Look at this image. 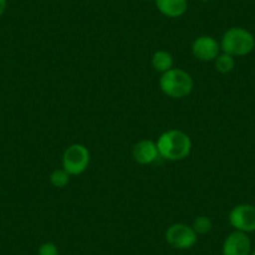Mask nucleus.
Instances as JSON below:
<instances>
[{
    "mask_svg": "<svg viewBox=\"0 0 255 255\" xmlns=\"http://www.w3.org/2000/svg\"><path fill=\"white\" fill-rule=\"evenodd\" d=\"M6 5H8V1H6V0H0V16L5 13Z\"/></svg>",
    "mask_w": 255,
    "mask_h": 255,
    "instance_id": "nucleus-16",
    "label": "nucleus"
},
{
    "mask_svg": "<svg viewBox=\"0 0 255 255\" xmlns=\"http://www.w3.org/2000/svg\"><path fill=\"white\" fill-rule=\"evenodd\" d=\"M254 46L255 39L253 34L240 26L228 29L220 41V49L223 53H227L232 56L248 55L252 53Z\"/></svg>",
    "mask_w": 255,
    "mask_h": 255,
    "instance_id": "nucleus-3",
    "label": "nucleus"
},
{
    "mask_svg": "<svg viewBox=\"0 0 255 255\" xmlns=\"http://www.w3.org/2000/svg\"><path fill=\"white\" fill-rule=\"evenodd\" d=\"M151 65H153L154 70L160 74H164L165 72L170 70L174 65L173 56L170 53L165 50H158L153 54L151 58Z\"/></svg>",
    "mask_w": 255,
    "mask_h": 255,
    "instance_id": "nucleus-11",
    "label": "nucleus"
},
{
    "mask_svg": "<svg viewBox=\"0 0 255 255\" xmlns=\"http://www.w3.org/2000/svg\"><path fill=\"white\" fill-rule=\"evenodd\" d=\"M213 228V222L207 215H200L193 223V229L198 235H205L210 233Z\"/></svg>",
    "mask_w": 255,
    "mask_h": 255,
    "instance_id": "nucleus-13",
    "label": "nucleus"
},
{
    "mask_svg": "<svg viewBox=\"0 0 255 255\" xmlns=\"http://www.w3.org/2000/svg\"><path fill=\"white\" fill-rule=\"evenodd\" d=\"M215 63V69L218 70L222 74H228V73L232 72L235 67V60L234 56L229 55L227 53L219 54L217 56V59L214 60Z\"/></svg>",
    "mask_w": 255,
    "mask_h": 255,
    "instance_id": "nucleus-12",
    "label": "nucleus"
},
{
    "mask_svg": "<svg viewBox=\"0 0 255 255\" xmlns=\"http://www.w3.org/2000/svg\"><path fill=\"white\" fill-rule=\"evenodd\" d=\"M252 243L247 233L235 232L230 233L223 244V255H250Z\"/></svg>",
    "mask_w": 255,
    "mask_h": 255,
    "instance_id": "nucleus-8",
    "label": "nucleus"
},
{
    "mask_svg": "<svg viewBox=\"0 0 255 255\" xmlns=\"http://www.w3.org/2000/svg\"><path fill=\"white\" fill-rule=\"evenodd\" d=\"M50 183L51 185L55 186V188H64L69 184L70 175L64 170V169H55L53 173L50 174Z\"/></svg>",
    "mask_w": 255,
    "mask_h": 255,
    "instance_id": "nucleus-14",
    "label": "nucleus"
},
{
    "mask_svg": "<svg viewBox=\"0 0 255 255\" xmlns=\"http://www.w3.org/2000/svg\"><path fill=\"white\" fill-rule=\"evenodd\" d=\"M38 255H59L58 247L54 243H44L39 247Z\"/></svg>",
    "mask_w": 255,
    "mask_h": 255,
    "instance_id": "nucleus-15",
    "label": "nucleus"
},
{
    "mask_svg": "<svg viewBox=\"0 0 255 255\" xmlns=\"http://www.w3.org/2000/svg\"><path fill=\"white\" fill-rule=\"evenodd\" d=\"M159 156L165 160L179 161L188 158L191 151L190 138L188 134L178 129L164 131L156 141Z\"/></svg>",
    "mask_w": 255,
    "mask_h": 255,
    "instance_id": "nucleus-1",
    "label": "nucleus"
},
{
    "mask_svg": "<svg viewBox=\"0 0 255 255\" xmlns=\"http://www.w3.org/2000/svg\"><path fill=\"white\" fill-rule=\"evenodd\" d=\"M165 240L174 249L185 250L197 244L198 234L194 232L193 227H189L183 223H176L166 229Z\"/></svg>",
    "mask_w": 255,
    "mask_h": 255,
    "instance_id": "nucleus-5",
    "label": "nucleus"
},
{
    "mask_svg": "<svg viewBox=\"0 0 255 255\" xmlns=\"http://www.w3.org/2000/svg\"><path fill=\"white\" fill-rule=\"evenodd\" d=\"M229 223L235 230L243 233L255 232V207L250 204H240L232 209Z\"/></svg>",
    "mask_w": 255,
    "mask_h": 255,
    "instance_id": "nucleus-6",
    "label": "nucleus"
},
{
    "mask_svg": "<svg viewBox=\"0 0 255 255\" xmlns=\"http://www.w3.org/2000/svg\"><path fill=\"white\" fill-rule=\"evenodd\" d=\"M158 10L168 18H179L188 10V0H155Z\"/></svg>",
    "mask_w": 255,
    "mask_h": 255,
    "instance_id": "nucleus-10",
    "label": "nucleus"
},
{
    "mask_svg": "<svg viewBox=\"0 0 255 255\" xmlns=\"http://www.w3.org/2000/svg\"><path fill=\"white\" fill-rule=\"evenodd\" d=\"M250 255H255V250L253 253H250Z\"/></svg>",
    "mask_w": 255,
    "mask_h": 255,
    "instance_id": "nucleus-18",
    "label": "nucleus"
},
{
    "mask_svg": "<svg viewBox=\"0 0 255 255\" xmlns=\"http://www.w3.org/2000/svg\"><path fill=\"white\" fill-rule=\"evenodd\" d=\"M161 92L173 99H183L193 92L194 82L188 72L179 68H171L161 74L159 80Z\"/></svg>",
    "mask_w": 255,
    "mask_h": 255,
    "instance_id": "nucleus-2",
    "label": "nucleus"
},
{
    "mask_svg": "<svg viewBox=\"0 0 255 255\" xmlns=\"http://www.w3.org/2000/svg\"><path fill=\"white\" fill-rule=\"evenodd\" d=\"M200 1H212V0H200Z\"/></svg>",
    "mask_w": 255,
    "mask_h": 255,
    "instance_id": "nucleus-17",
    "label": "nucleus"
},
{
    "mask_svg": "<svg viewBox=\"0 0 255 255\" xmlns=\"http://www.w3.org/2000/svg\"><path fill=\"white\" fill-rule=\"evenodd\" d=\"M220 44L213 36L203 35L195 39L191 45V53L198 60L213 61L220 54Z\"/></svg>",
    "mask_w": 255,
    "mask_h": 255,
    "instance_id": "nucleus-7",
    "label": "nucleus"
},
{
    "mask_svg": "<svg viewBox=\"0 0 255 255\" xmlns=\"http://www.w3.org/2000/svg\"><path fill=\"white\" fill-rule=\"evenodd\" d=\"M131 154H133L134 161L140 164V165L153 164L159 158V151L156 143L153 140H149V139H144V140L138 141L134 145Z\"/></svg>",
    "mask_w": 255,
    "mask_h": 255,
    "instance_id": "nucleus-9",
    "label": "nucleus"
},
{
    "mask_svg": "<svg viewBox=\"0 0 255 255\" xmlns=\"http://www.w3.org/2000/svg\"><path fill=\"white\" fill-rule=\"evenodd\" d=\"M90 163V153L83 144H73L68 146L63 154V169L69 175H80L88 169Z\"/></svg>",
    "mask_w": 255,
    "mask_h": 255,
    "instance_id": "nucleus-4",
    "label": "nucleus"
}]
</instances>
